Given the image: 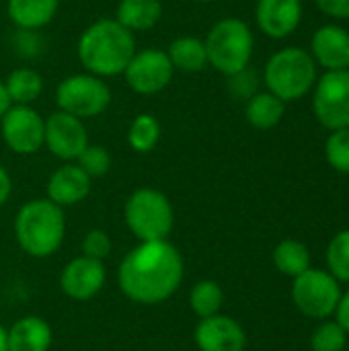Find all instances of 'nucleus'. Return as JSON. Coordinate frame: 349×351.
I'll use <instances>...</instances> for the list:
<instances>
[{"label":"nucleus","instance_id":"nucleus-1","mask_svg":"<svg viewBox=\"0 0 349 351\" xmlns=\"http://www.w3.org/2000/svg\"><path fill=\"white\" fill-rule=\"evenodd\" d=\"M183 269V255L173 243L146 241L121 259L117 282L132 302L160 304L181 288Z\"/></svg>","mask_w":349,"mask_h":351},{"label":"nucleus","instance_id":"nucleus-2","mask_svg":"<svg viewBox=\"0 0 349 351\" xmlns=\"http://www.w3.org/2000/svg\"><path fill=\"white\" fill-rule=\"evenodd\" d=\"M78 60L95 76L123 74L132 56L136 53L134 33L115 19H101L93 23L78 39Z\"/></svg>","mask_w":349,"mask_h":351},{"label":"nucleus","instance_id":"nucleus-3","mask_svg":"<svg viewBox=\"0 0 349 351\" xmlns=\"http://www.w3.org/2000/svg\"><path fill=\"white\" fill-rule=\"evenodd\" d=\"M66 237L64 210L51 199H31L21 206L14 218V239L19 247L35 257L45 259L53 255Z\"/></svg>","mask_w":349,"mask_h":351},{"label":"nucleus","instance_id":"nucleus-4","mask_svg":"<svg viewBox=\"0 0 349 351\" xmlns=\"http://www.w3.org/2000/svg\"><path fill=\"white\" fill-rule=\"evenodd\" d=\"M123 218L130 232L140 239V243L169 239L175 224V212L169 197L152 187L136 189L128 197Z\"/></svg>","mask_w":349,"mask_h":351},{"label":"nucleus","instance_id":"nucleus-5","mask_svg":"<svg viewBox=\"0 0 349 351\" xmlns=\"http://www.w3.org/2000/svg\"><path fill=\"white\" fill-rule=\"evenodd\" d=\"M317 80V66L311 53L300 47H286L274 53L265 66V84L278 99L296 101L304 97Z\"/></svg>","mask_w":349,"mask_h":351},{"label":"nucleus","instance_id":"nucleus-6","mask_svg":"<svg viewBox=\"0 0 349 351\" xmlns=\"http://www.w3.org/2000/svg\"><path fill=\"white\" fill-rule=\"evenodd\" d=\"M208 64L218 72L232 76L245 70L253 56V33L241 19L218 21L206 37Z\"/></svg>","mask_w":349,"mask_h":351},{"label":"nucleus","instance_id":"nucleus-7","mask_svg":"<svg viewBox=\"0 0 349 351\" xmlns=\"http://www.w3.org/2000/svg\"><path fill=\"white\" fill-rule=\"evenodd\" d=\"M341 298L339 282L323 269L309 267L304 274L294 278L292 300L296 308L309 319H327L335 313Z\"/></svg>","mask_w":349,"mask_h":351},{"label":"nucleus","instance_id":"nucleus-8","mask_svg":"<svg viewBox=\"0 0 349 351\" xmlns=\"http://www.w3.org/2000/svg\"><path fill=\"white\" fill-rule=\"evenodd\" d=\"M56 99L62 111L80 119L101 115L111 103V90L101 76L74 74L58 84Z\"/></svg>","mask_w":349,"mask_h":351},{"label":"nucleus","instance_id":"nucleus-9","mask_svg":"<svg viewBox=\"0 0 349 351\" xmlns=\"http://www.w3.org/2000/svg\"><path fill=\"white\" fill-rule=\"evenodd\" d=\"M315 115L327 130L349 128V68L327 70L315 88Z\"/></svg>","mask_w":349,"mask_h":351},{"label":"nucleus","instance_id":"nucleus-10","mask_svg":"<svg viewBox=\"0 0 349 351\" xmlns=\"http://www.w3.org/2000/svg\"><path fill=\"white\" fill-rule=\"evenodd\" d=\"M2 140L16 154H33L43 146L45 119L31 105H10L0 119Z\"/></svg>","mask_w":349,"mask_h":351},{"label":"nucleus","instance_id":"nucleus-11","mask_svg":"<svg viewBox=\"0 0 349 351\" xmlns=\"http://www.w3.org/2000/svg\"><path fill=\"white\" fill-rule=\"evenodd\" d=\"M173 64L163 49H142L136 51L123 70L125 82L132 90L140 95L160 93L173 78Z\"/></svg>","mask_w":349,"mask_h":351},{"label":"nucleus","instance_id":"nucleus-12","mask_svg":"<svg viewBox=\"0 0 349 351\" xmlns=\"http://www.w3.org/2000/svg\"><path fill=\"white\" fill-rule=\"evenodd\" d=\"M43 144L58 158L76 160L80 152L88 146L86 128L80 117L60 109L45 119Z\"/></svg>","mask_w":349,"mask_h":351},{"label":"nucleus","instance_id":"nucleus-13","mask_svg":"<svg viewBox=\"0 0 349 351\" xmlns=\"http://www.w3.org/2000/svg\"><path fill=\"white\" fill-rule=\"evenodd\" d=\"M107 280L105 263L99 259H91L86 255H80L64 265L60 274V288L62 292L72 300H91L95 298Z\"/></svg>","mask_w":349,"mask_h":351},{"label":"nucleus","instance_id":"nucleus-14","mask_svg":"<svg viewBox=\"0 0 349 351\" xmlns=\"http://www.w3.org/2000/svg\"><path fill=\"white\" fill-rule=\"evenodd\" d=\"M193 339L200 351H245V329L226 315H214L200 319L193 331Z\"/></svg>","mask_w":349,"mask_h":351},{"label":"nucleus","instance_id":"nucleus-15","mask_svg":"<svg viewBox=\"0 0 349 351\" xmlns=\"http://www.w3.org/2000/svg\"><path fill=\"white\" fill-rule=\"evenodd\" d=\"M302 16L300 0H259L257 2V23L261 31L269 37L282 39L290 35Z\"/></svg>","mask_w":349,"mask_h":351},{"label":"nucleus","instance_id":"nucleus-16","mask_svg":"<svg viewBox=\"0 0 349 351\" xmlns=\"http://www.w3.org/2000/svg\"><path fill=\"white\" fill-rule=\"evenodd\" d=\"M91 177L74 162L64 165L51 173L47 181V199L58 204L60 208L80 204L91 191Z\"/></svg>","mask_w":349,"mask_h":351},{"label":"nucleus","instance_id":"nucleus-17","mask_svg":"<svg viewBox=\"0 0 349 351\" xmlns=\"http://www.w3.org/2000/svg\"><path fill=\"white\" fill-rule=\"evenodd\" d=\"M313 53L327 70L349 68V33L337 25H325L313 35Z\"/></svg>","mask_w":349,"mask_h":351},{"label":"nucleus","instance_id":"nucleus-18","mask_svg":"<svg viewBox=\"0 0 349 351\" xmlns=\"http://www.w3.org/2000/svg\"><path fill=\"white\" fill-rule=\"evenodd\" d=\"M51 341V327L41 317H23L6 329L8 351H49Z\"/></svg>","mask_w":349,"mask_h":351},{"label":"nucleus","instance_id":"nucleus-19","mask_svg":"<svg viewBox=\"0 0 349 351\" xmlns=\"http://www.w3.org/2000/svg\"><path fill=\"white\" fill-rule=\"evenodd\" d=\"M60 0H8V16L23 31L45 27L58 10Z\"/></svg>","mask_w":349,"mask_h":351},{"label":"nucleus","instance_id":"nucleus-20","mask_svg":"<svg viewBox=\"0 0 349 351\" xmlns=\"http://www.w3.org/2000/svg\"><path fill=\"white\" fill-rule=\"evenodd\" d=\"M163 16L160 0H121L117 6L115 21L128 31H146L152 29Z\"/></svg>","mask_w":349,"mask_h":351},{"label":"nucleus","instance_id":"nucleus-21","mask_svg":"<svg viewBox=\"0 0 349 351\" xmlns=\"http://www.w3.org/2000/svg\"><path fill=\"white\" fill-rule=\"evenodd\" d=\"M167 56H169L173 68L183 70V72H200L208 66L206 43L197 37H191V35L175 39L169 45Z\"/></svg>","mask_w":349,"mask_h":351},{"label":"nucleus","instance_id":"nucleus-22","mask_svg":"<svg viewBox=\"0 0 349 351\" xmlns=\"http://www.w3.org/2000/svg\"><path fill=\"white\" fill-rule=\"evenodd\" d=\"M274 265L282 276L288 278H298L300 274H304L311 267V251L304 243L294 241V239H286L282 243H278V247L274 249Z\"/></svg>","mask_w":349,"mask_h":351},{"label":"nucleus","instance_id":"nucleus-23","mask_svg":"<svg viewBox=\"0 0 349 351\" xmlns=\"http://www.w3.org/2000/svg\"><path fill=\"white\" fill-rule=\"evenodd\" d=\"M4 88L12 105H31L39 99L43 90V80L41 74L33 68H16L4 80Z\"/></svg>","mask_w":349,"mask_h":351},{"label":"nucleus","instance_id":"nucleus-24","mask_svg":"<svg viewBox=\"0 0 349 351\" xmlns=\"http://www.w3.org/2000/svg\"><path fill=\"white\" fill-rule=\"evenodd\" d=\"M284 101L274 93H257L247 103V121L257 130H269L278 125L284 117Z\"/></svg>","mask_w":349,"mask_h":351},{"label":"nucleus","instance_id":"nucleus-25","mask_svg":"<svg viewBox=\"0 0 349 351\" xmlns=\"http://www.w3.org/2000/svg\"><path fill=\"white\" fill-rule=\"evenodd\" d=\"M222 304H224V292L220 284L214 280H202L189 292V306L197 319L218 315L222 311Z\"/></svg>","mask_w":349,"mask_h":351},{"label":"nucleus","instance_id":"nucleus-26","mask_svg":"<svg viewBox=\"0 0 349 351\" xmlns=\"http://www.w3.org/2000/svg\"><path fill=\"white\" fill-rule=\"evenodd\" d=\"M160 140V123L154 115H138L128 130V144L136 152H150Z\"/></svg>","mask_w":349,"mask_h":351},{"label":"nucleus","instance_id":"nucleus-27","mask_svg":"<svg viewBox=\"0 0 349 351\" xmlns=\"http://www.w3.org/2000/svg\"><path fill=\"white\" fill-rule=\"evenodd\" d=\"M327 267L337 282L349 284V230L337 232L327 247Z\"/></svg>","mask_w":349,"mask_h":351},{"label":"nucleus","instance_id":"nucleus-28","mask_svg":"<svg viewBox=\"0 0 349 351\" xmlns=\"http://www.w3.org/2000/svg\"><path fill=\"white\" fill-rule=\"evenodd\" d=\"M346 343H348V333L335 321L321 323L311 337L313 351H344Z\"/></svg>","mask_w":349,"mask_h":351},{"label":"nucleus","instance_id":"nucleus-29","mask_svg":"<svg viewBox=\"0 0 349 351\" xmlns=\"http://www.w3.org/2000/svg\"><path fill=\"white\" fill-rule=\"evenodd\" d=\"M325 156L335 171L349 175V128L335 130L329 136L325 144Z\"/></svg>","mask_w":349,"mask_h":351},{"label":"nucleus","instance_id":"nucleus-30","mask_svg":"<svg viewBox=\"0 0 349 351\" xmlns=\"http://www.w3.org/2000/svg\"><path fill=\"white\" fill-rule=\"evenodd\" d=\"M76 165L91 177V179H97V177H103L109 173L111 169V154L105 146H95V144H88L80 156L76 158Z\"/></svg>","mask_w":349,"mask_h":351},{"label":"nucleus","instance_id":"nucleus-31","mask_svg":"<svg viewBox=\"0 0 349 351\" xmlns=\"http://www.w3.org/2000/svg\"><path fill=\"white\" fill-rule=\"evenodd\" d=\"M111 249H113L111 237L105 230H99V228L86 232V237L82 241V255H86L91 259L105 261L111 255Z\"/></svg>","mask_w":349,"mask_h":351},{"label":"nucleus","instance_id":"nucleus-32","mask_svg":"<svg viewBox=\"0 0 349 351\" xmlns=\"http://www.w3.org/2000/svg\"><path fill=\"white\" fill-rule=\"evenodd\" d=\"M230 90L237 95V97H243V99H251L255 95V76L245 68L237 74L230 76Z\"/></svg>","mask_w":349,"mask_h":351},{"label":"nucleus","instance_id":"nucleus-33","mask_svg":"<svg viewBox=\"0 0 349 351\" xmlns=\"http://www.w3.org/2000/svg\"><path fill=\"white\" fill-rule=\"evenodd\" d=\"M315 2L329 16L349 19V0H315Z\"/></svg>","mask_w":349,"mask_h":351},{"label":"nucleus","instance_id":"nucleus-34","mask_svg":"<svg viewBox=\"0 0 349 351\" xmlns=\"http://www.w3.org/2000/svg\"><path fill=\"white\" fill-rule=\"evenodd\" d=\"M333 315H335V323L349 335V290L341 292V298H339L337 308H335Z\"/></svg>","mask_w":349,"mask_h":351},{"label":"nucleus","instance_id":"nucleus-35","mask_svg":"<svg viewBox=\"0 0 349 351\" xmlns=\"http://www.w3.org/2000/svg\"><path fill=\"white\" fill-rule=\"evenodd\" d=\"M10 191H12V181H10V175L6 173V169L0 167V206H4L10 197Z\"/></svg>","mask_w":349,"mask_h":351},{"label":"nucleus","instance_id":"nucleus-36","mask_svg":"<svg viewBox=\"0 0 349 351\" xmlns=\"http://www.w3.org/2000/svg\"><path fill=\"white\" fill-rule=\"evenodd\" d=\"M10 105H12V103H10V99H8V95H6L4 82L0 80V119H2V115L6 113V109H8Z\"/></svg>","mask_w":349,"mask_h":351},{"label":"nucleus","instance_id":"nucleus-37","mask_svg":"<svg viewBox=\"0 0 349 351\" xmlns=\"http://www.w3.org/2000/svg\"><path fill=\"white\" fill-rule=\"evenodd\" d=\"M0 351H8V346H6V329L0 325Z\"/></svg>","mask_w":349,"mask_h":351},{"label":"nucleus","instance_id":"nucleus-38","mask_svg":"<svg viewBox=\"0 0 349 351\" xmlns=\"http://www.w3.org/2000/svg\"><path fill=\"white\" fill-rule=\"evenodd\" d=\"M200 2H214V0H200Z\"/></svg>","mask_w":349,"mask_h":351}]
</instances>
